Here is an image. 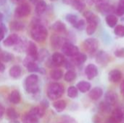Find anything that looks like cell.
<instances>
[{
  "label": "cell",
  "mask_w": 124,
  "mask_h": 123,
  "mask_svg": "<svg viewBox=\"0 0 124 123\" xmlns=\"http://www.w3.org/2000/svg\"><path fill=\"white\" fill-rule=\"evenodd\" d=\"M63 119H64V121L65 122V123H76V120L73 118H72L69 116H65L63 117Z\"/></svg>",
  "instance_id": "obj_44"
},
{
  "label": "cell",
  "mask_w": 124,
  "mask_h": 123,
  "mask_svg": "<svg viewBox=\"0 0 124 123\" xmlns=\"http://www.w3.org/2000/svg\"><path fill=\"white\" fill-rule=\"evenodd\" d=\"M65 19L67 20L68 22H69L70 24H71L73 26L76 23V22L78 21V18L77 17V15L74 14H68L65 16Z\"/></svg>",
  "instance_id": "obj_39"
},
{
  "label": "cell",
  "mask_w": 124,
  "mask_h": 123,
  "mask_svg": "<svg viewBox=\"0 0 124 123\" xmlns=\"http://www.w3.org/2000/svg\"><path fill=\"white\" fill-rule=\"evenodd\" d=\"M123 1H124V0H123Z\"/></svg>",
  "instance_id": "obj_59"
},
{
  "label": "cell",
  "mask_w": 124,
  "mask_h": 123,
  "mask_svg": "<svg viewBox=\"0 0 124 123\" xmlns=\"http://www.w3.org/2000/svg\"><path fill=\"white\" fill-rule=\"evenodd\" d=\"M10 123H20L17 120H12V122Z\"/></svg>",
  "instance_id": "obj_56"
},
{
  "label": "cell",
  "mask_w": 124,
  "mask_h": 123,
  "mask_svg": "<svg viewBox=\"0 0 124 123\" xmlns=\"http://www.w3.org/2000/svg\"><path fill=\"white\" fill-rule=\"evenodd\" d=\"M118 17L114 14H109L106 15L105 22L110 28H115L118 24Z\"/></svg>",
  "instance_id": "obj_22"
},
{
  "label": "cell",
  "mask_w": 124,
  "mask_h": 123,
  "mask_svg": "<svg viewBox=\"0 0 124 123\" xmlns=\"http://www.w3.org/2000/svg\"><path fill=\"white\" fill-rule=\"evenodd\" d=\"M6 32H7V29H6L5 26L1 22V24H0V41H1L4 39V34Z\"/></svg>",
  "instance_id": "obj_41"
},
{
  "label": "cell",
  "mask_w": 124,
  "mask_h": 123,
  "mask_svg": "<svg viewBox=\"0 0 124 123\" xmlns=\"http://www.w3.org/2000/svg\"><path fill=\"white\" fill-rule=\"evenodd\" d=\"M26 51L28 56L31 57L33 59H38V49L36 43L33 41H29L27 46H26Z\"/></svg>",
  "instance_id": "obj_11"
},
{
  "label": "cell",
  "mask_w": 124,
  "mask_h": 123,
  "mask_svg": "<svg viewBox=\"0 0 124 123\" xmlns=\"http://www.w3.org/2000/svg\"><path fill=\"white\" fill-rule=\"evenodd\" d=\"M0 59H1L3 62H10L13 59V55L12 54H10L9 52L7 51H3L1 54V58Z\"/></svg>",
  "instance_id": "obj_38"
},
{
  "label": "cell",
  "mask_w": 124,
  "mask_h": 123,
  "mask_svg": "<svg viewBox=\"0 0 124 123\" xmlns=\"http://www.w3.org/2000/svg\"><path fill=\"white\" fill-rule=\"evenodd\" d=\"M67 104L64 100H57L53 103V107L57 112H63L66 108Z\"/></svg>",
  "instance_id": "obj_29"
},
{
  "label": "cell",
  "mask_w": 124,
  "mask_h": 123,
  "mask_svg": "<svg viewBox=\"0 0 124 123\" xmlns=\"http://www.w3.org/2000/svg\"><path fill=\"white\" fill-rule=\"evenodd\" d=\"M39 117L37 114L36 107L32 108L28 112L25 114L23 117V123H38Z\"/></svg>",
  "instance_id": "obj_7"
},
{
  "label": "cell",
  "mask_w": 124,
  "mask_h": 123,
  "mask_svg": "<svg viewBox=\"0 0 124 123\" xmlns=\"http://www.w3.org/2000/svg\"><path fill=\"white\" fill-rule=\"evenodd\" d=\"M96 8L98 12H100L101 14H105V15H108L109 14H113V12H114L115 9H116L114 6L111 5L109 3H107L105 1L97 4Z\"/></svg>",
  "instance_id": "obj_8"
},
{
  "label": "cell",
  "mask_w": 124,
  "mask_h": 123,
  "mask_svg": "<svg viewBox=\"0 0 124 123\" xmlns=\"http://www.w3.org/2000/svg\"><path fill=\"white\" fill-rule=\"evenodd\" d=\"M5 112H6V109H5L4 107L1 104H0V119L2 118V117L4 116Z\"/></svg>",
  "instance_id": "obj_46"
},
{
  "label": "cell",
  "mask_w": 124,
  "mask_h": 123,
  "mask_svg": "<svg viewBox=\"0 0 124 123\" xmlns=\"http://www.w3.org/2000/svg\"><path fill=\"white\" fill-rule=\"evenodd\" d=\"M64 86L58 83H52L47 88V96L51 100L60 99L64 94Z\"/></svg>",
  "instance_id": "obj_3"
},
{
  "label": "cell",
  "mask_w": 124,
  "mask_h": 123,
  "mask_svg": "<svg viewBox=\"0 0 124 123\" xmlns=\"http://www.w3.org/2000/svg\"><path fill=\"white\" fill-rule=\"evenodd\" d=\"M18 40H19L18 36L15 33H12V34H10L9 36H7L6 39L4 40L3 44L4 46L10 47V46L15 45L17 43Z\"/></svg>",
  "instance_id": "obj_15"
},
{
  "label": "cell",
  "mask_w": 124,
  "mask_h": 123,
  "mask_svg": "<svg viewBox=\"0 0 124 123\" xmlns=\"http://www.w3.org/2000/svg\"><path fill=\"white\" fill-rule=\"evenodd\" d=\"M122 76H123V75H122L121 71L118 69L112 70L108 74L109 80L111 83H119L122 79Z\"/></svg>",
  "instance_id": "obj_12"
},
{
  "label": "cell",
  "mask_w": 124,
  "mask_h": 123,
  "mask_svg": "<svg viewBox=\"0 0 124 123\" xmlns=\"http://www.w3.org/2000/svg\"><path fill=\"white\" fill-rule=\"evenodd\" d=\"M105 1V0H86V2H87L89 4H99Z\"/></svg>",
  "instance_id": "obj_45"
},
{
  "label": "cell",
  "mask_w": 124,
  "mask_h": 123,
  "mask_svg": "<svg viewBox=\"0 0 124 123\" xmlns=\"http://www.w3.org/2000/svg\"></svg>",
  "instance_id": "obj_60"
},
{
  "label": "cell",
  "mask_w": 124,
  "mask_h": 123,
  "mask_svg": "<svg viewBox=\"0 0 124 123\" xmlns=\"http://www.w3.org/2000/svg\"><path fill=\"white\" fill-rule=\"evenodd\" d=\"M50 77L54 80H59L63 77V72L60 69H53L50 71Z\"/></svg>",
  "instance_id": "obj_30"
},
{
  "label": "cell",
  "mask_w": 124,
  "mask_h": 123,
  "mask_svg": "<svg viewBox=\"0 0 124 123\" xmlns=\"http://www.w3.org/2000/svg\"><path fill=\"white\" fill-rule=\"evenodd\" d=\"M3 18H4V14H3L1 12H0V23L2 22V20H3Z\"/></svg>",
  "instance_id": "obj_54"
},
{
  "label": "cell",
  "mask_w": 124,
  "mask_h": 123,
  "mask_svg": "<svg viewBox=\"0 0 124 123\" xmlns=\"http://www.w3.org/2000/svg\"><path fill=\"white\" fill-rule=\"evenodd\" d=\"M95 60L96 62L98 65H105L107 63H108V60H109V56L108 54L105 51H100L99 52H97L96 54V57H95Z\"/></svg>",
  "instance_id": "obj_13"
},
{
  "label": "cell",
  "mask_w": 124,
  "mask_h": 123,
  "mask_svg": "<svg viewBox=\"0 0 124 123\" xmlns=\"http://www.w3.org/2000/svg\"><path fill=\"white\" fill-rule=\"evenodd\" d=\"M111 117H112L117 123H121V122L124 120V112H123V111H122L121 109L116 108V109H115L113 110Z\"/></svg>",
  "instance_id": "obj_25"
},
{
  "label": "cell",
  "mask_w": 124,
  "mask_h": 123,
  "mask_svg": "<svg viewBox=\"0 0 124 123\" xmlns=\"http://www.w3.org/2000/svg\"><path fill=\"white\" fill-rule=\"evenodd\" d=\"M106 123H118L112 117H109L108 119V120H107V122Z\"/></svg>",
  "instance_id": "obj_49"
},
{
  "label": "cell",
  "mask_w": 124,
  "mask_h": 123,
  "mask_svg": "<svg viewBox=\"0 0 124 123\" xmlns=\"http://www.w3.org/2000/svg\"><path fill=\"white\" fill-rule=\"evenodd\" d=\"M41 105L43 106L44 108L47 109V108L49 107V102H48L46 100H43V101L41 102Z\"/></svg>",
  "instance_id": "obj_47"
},
{
  "label": "cell",
  "mask_w": 124,
  "mask_h": 123,
  "mask_svg": "<svg viewBox=\"0 0 124 123\" xmlns=\"http://www.w3.org/2000/svg\"><path fill=\"white\" fill-rule=\"evenodd\" d=\"M31 38L36 42L42 43L46 41L48 36V30L43 25L36 22L31 30Z\"/></svg>",
  "instance_id": "obj_1"
},
{
  "label": "cell",
  "mask_w": 124,
  "mask_h": 123,
  "mask_svg": "<svg viewBox=\"0 0 124 123\" xmlns=\"http://www.w3.org/2000/svg\"><path fill=\"white\" fill-rule=\"evenodd\" d=\"M31 7L28 3H21L20 4L15 11V15L16 17L23 18L28 16L31 14Z\"/></svg>",
  "instance_id": "obj_5"
},
{
  "label": "cell",
  "mask_w": 124,
  "mask_h": 123,
  "mask_svg": "<svg viewBox=\"0 0 124 123\" xmlns=\"http://www.w3.org/2000/svg\"><path fill=\"white\" fill-rule=\"evenodd\" d=\"M9 99L12 104H19L21 101V95H20V93L19 92V91L13 90L9 94Z\"/></svg>",
  "instance_id": "obj_21"
},
{
  "label": "cell",
  "mask_w": 124,
  "mask_h": 123,
  "mask_svg": "<svg viewBox=\"0 0 124 123\" xmlns=\"http://www.w3.org/2000/svg\"><path fill=\"white\" fill-rule=\"evenodd\" d=\"M68 96L70 99H75L78 96V90L75 86H70L67 91Z\"/></svg>",
  "instance_id": "obj_35"
},
{
  "label": "cell",
  "mask_w": 124,
  "mask_h": 123,
  "mask_svg": "<svg viewBox=\"0 0 124 123\" xmlns=\"http://www.w3.org/2000/svg\"><path fill=\"white\" fill-rule=\"evenodd\" d=\"M22 74V69L19 65H14L10 67L9 70V75L11 78L17 79L21 76Z\"/></svg>",
  "instance_id": "obj_19"
},
{
  "label": "cell",
  "mask_w": 124,
  "mask_h": 123,
  "mask_svg": "<svg viewBox=\"0 0 124 123\" xmlns=\"http://www.w3.org/2000/svg\"><path fill=\"white\" fill-rule=\"evenodd\" d=\"M84 48L89 54H94L97 52L99 47V41L94 38H88L84 41Z\"/></svg>",
  "instance_id": "obj_4"
},
{
  "label": "cell",
  "mask_w": 124,
  "mask_h": 123,
  "mask_svg": "<svg viewBox=\"0 0 124 123\" xmlns=\"http://www.w3.org/2000/svg\"><path fill=\"white\" fill-rule=\"evenodd\" d=\"M24 86L25 91L28 94H36L39 91V77L35 74L28 75L24 82Z\"/></svg>",
  "instance_id": "obj_2"
},
{
  "label": "cell",
  "mask_w": 124,
  "mask_h": 123,
  "mask_svg": "<svg viewBox=\"0 0 124 123\" xmlns=\"http://www.w3.org/2000/svg\"><path fill=\"white\" fill-rule=\"evenodd\" d=\"M99 22H100V21H92V22H90L87 23L86 31V33L89 36H92L95 33L96 30L97 28Z\"/></svg>",
  "instance_id": "obj_26"
},
{
  "label": "cell",
  "mask_w": 124,
  "mask_h": 123,
  "mask_svg": "<svg viewBox=\"0 0 124 123\" xmlns=\"http://www.w3.org/2000/svg\"><path fill=\"white\" fill-rule=\"evenodd\" d=\"M87 59V56L86 54L78 52L77 54L72 57L71 61L75 65H83Z\"/></svg>",
  "instance_id": "obj_16"
},
{
  "label": "cell",
  "mask_w": 124,
  "mask_h": 123,
  "mask_svg": "<svg viewBox=\"0 0 124 123\" xmlns=\"http://www.w3.org/2000/svg\"><path fill=\"white\" fill-rule=\"evenodd\" d=\"M67 41H65V39L58 35H52L51 37V45L54 49H59L60 47H62L64 43Z\"/></svg>",
  "instance_id": "obj_14"
},
{
  "label": "cell",
  "mask_w": 124,
  "mask_h": 123,
  "mask_svg": "<svg viewBox=\"0 0 124 123\" xmlns=\"http://www.w3.org/2000/svg\"><path fill=\"white\" fill-rule=\"evenodd\" d=\"M65 62V58L64 57V54L59 53V52H55L52 54L51 59L49 60V63L51 65H53V66H61Z\"/></svg>",
  "instance_id": "obj_9"
},
{
  "label": "cell",
  "mask_w": 124,
  "mask_h": 123,
  "mask_svg": "<svg viewBox=\"0 0 124 123\" xmlns=\"http://www.w3.org/2000/svg\"><path fill=\"white\" fill-rule=\"evenodd\" d=\"M25 0H10L11 2H12L13 4H20L21 3H23Z\"/></svg>",
  "instance_id": "obj_48"
},
{
  "label": "cell",
  "mask_w": 124,
  "mask_h": 123,
  "mask_svg": "<svg viewBox=\"0 0 124 123\" xmlns=\"http://www.w3.org/2000/svg\"><path fill=\"white\" fill-rule=\"evenodd\" d=\"M91 83L89 82L85 81V80H81L80 82H78L76 85V88L77 89L81 92V93H86L89 91H90L91 89Z\"/></svg>",
  "instance_id": "obj_20"
},
{
  "label": "cell",
  "mask_w": 124,
  "mask_h": 123,
  "mask_svg": "<svg viewBox=\"0 0 124 123\" xmlns=\"http://www.w3.org/2000/svg\"><path fill=\"white\" fill-rule=\"evenodd\" d=\"M86 0H73L72 1V6L73 8L80 12L84 11L86 7Z\"/></svg>",
  "instance_id": "obj_24"
},
{
  "label": "cell",
  "mask_w": 124,
  "mask_h": 123,
  "mask_svg": "<svg viewBox=\"0 0 124 123\" xmlns=\"http://www.w3.org/2000/svg\"><path fill=\"white\" fill-rule=\"evenodd\" d=\"M111 107L112 106L110 105L109 104H108L107 102L103 101V102H101L100 104L99 109L101 112L105 113V114H108V113H110L111 112Z\"/></svg>",
  "instance_id": "obj_34"
},
{
  "label": "cell",
  "mask_w": 124,
  "mask_h": 123,
  "mask_svg": "<svg viewBox=\"0 0 124 123\" xmlns=\"http://www.w3.org/2000/svg\"><path fill=\"white\" fill-rule=\"evenodd\" d=\"M65 65V68L68 70H74V67H75V65L73 63L72 61H66L64 63Z\"/></svg>",
  "instance_id": "obj_43"
},
{
  "label": "cell",
  "mask_w": 124,
  "mask_h": 123,
  "mask_svg": "<svg viewBox=\"0 0 124 123\" xmlns=\"http://www.w3.org/2000/svg\"><path fill=\"white\" fill-rule=\"evenodd\" d=\"M98 68L94 64H89L85 68V74L89 80H93L98 75Z\"/></svg>",
  "instance_id": "obj_10"
},
{
  "label": "cell",
  "mask_w": 124,
  "mask_h": 123,
  "mask_svg": "<svg viewBox=\"0 0 124 123\" xmlns=\"http://www.w3.org/2000/svg\"><path fill=\"white\" fill-rule=\"evenodd\" d=\"M39 1V0H30V1H31V3H33V4H36Z\"/></svg>",
  "instance_id": "obj_55"
},
{
  "label": "cell",
  "mask_w": 124,
  "mask_h": 123,
  "mask_svg": "<svg viewBox=\"0 0 124 123\" xmlns=\"http://www.w3.org/2000/svg\"><path fill=\"white\" fill-rule=\"evenodd\" d=\"M5 70V66L0 62V72H4Z\"/></svg>",
  "instance_id": "obj_50"
},
{
  "label": "cell",
  "mask_w": 124,
  "mask_h": 123,
  "mask_svg": "<svg viewBox=\"0 0 124 123\" xmlns=\"http://www.w3.org/2000/svg\"><path fill=\"white\" fill-rule=\"evenodd\" d=\"M50 1H57V0H50Z\"/></svg>",
  "instance_id": "obj_58"
},
{
  "label": "cell",
  "mask_w": 124,
  "mask_h": 123,
  "mask_svg": "<svg viewBox=\"0 0 124 123\" xmlns=\"http://www.w3.org/2000/svg\"><path fill=\"white\" fill-rule=\"evenodd\" d=\"M73 27L75 28H76L77 30H83L86 27V21L84 20H83V19L78 20V21L73 25Z\"/></svg>",
  "instance_id": "obj_40"
},
{
  "label": "cell",
  "mask_w": 124,
  "mask_h": 123,
  "mask_svg": "<svg viewBox=\"0 0 124 123\" xmlns=\"http://www.w3.org/2000/svg\"><path fill=\"white\" fill-rule=\"evenodd\" d=\"M114 54L116 55V57L119 58L124 57V48H120L116 49L114 52Z\"/></svg>",
  "instance_id": "obj_42"
},
{
  "label": "cell",
  "mask_w": 124,
  "mask_h": 123,
  "mask_svg": "<svg viewBox=\"0 0 124 123\" xmlns=\"http://www.w3.org/2000/svg\"><path fill=\"white\" fill-rule=\"evenodd\" d=\"M62 52L68 57H73L79 52V49L78 46L70 42H65L62 46Z\"/></svg>",
  "instance_id": "obj_6"
},
{
  "label": "cell",
  "mask_w": 124,
  "mask_h": 123,
  "mask_svg": "<svg viewBox=\"0 0 124 123\" xmlns=\"http://www.w3.org/2000/svg\"><path fill=\"white\" fill-rule=\"evenodd\" d=\"M52 28V30H54V31L57 33H65L66 31L65 25L60 20H57L54 23H53Z\"/></svg>",
  "instance_id": "obj_27"
},
{
  "label": "cell",
  "mask_w": 124,
  "mask_h": 123,
  "mask_svg": "<svg viewBox=\"0 0 124 123\" xmlns=\"http://www.w3.org/2000/svg\"><path fill=\"white\" fill-rule=\"evenodd\" d=\"M105 102H107L110 105L113 106L118 101V95L116 93H115L112 91H110L105 94Z\"/></svg>",
  "instance_id": "obj_18"
},
{
  "label": "cell",
  "mask_w": 124,
  "mask_h": 123,
  "mask_svg": "<svg viewBox=\"0 0 124 123\" xmlns=\"http://www.w3.org/2000/svg\"><path fill=\"white\" fill-rule=\"evenodd\" d=\"M6 115H7V117L9 119H10L11 120H17L19 117L18 112L14 108H12V107H9L6 110Z\"/></svg>",
  "instance_id": "obj_32"
},
{
  "label": "cell",
  "mask_w": 124,
  "mask_h": 123,
  "mask_svg": "<svg viewBox=\"0 0 124 123\" xmlns=\"http://www.w3.org/2000/svg\"><path fill=\"white\" fill-rule=\"evenodd\" d=\"M46 7H47L46 3L43 0H39L36 4V8H35L36 13L38 15H41V14H44L46 9Z\"/></svg>",
  "instance_id": "obj_23"
},
{
  "label": "cell",
  "mask_w": 124,
  "mask_h": 123,
  "mask_svg": "<svg viewBox=\"0 0 124 123\" xmlns=\"http://www.w3.org/2000/svg\"><path fill=\"white\" fill-rule=\"evenodd\" d=\"M115 12L118 16H123L124 14V1L123 0H120L117 7L115 9Z\"/></svg>",
  "instance_id": "obj_37"
},
{
  "label": "cell",
  "mask_w": 124,
  "mask_h": 123,
  "mask_svg": "<svg viewBox=\"0 0 124 123\" xmlns=\"http://www.w3.org/2000/svg\"><path fill=\"white\" fill-rule=\"evenodd\" d=\"M1 49H0V58H1Z\"/></svg>",
  "instance_id": "obj_57"
},
{
  "label": "cell",
  "mask_w": 124,
  "mask_h": 123,
  "mask_svg": "<svg viewBox=\"0 0 124 123\" xmlns=\"http://www.w3.org/2000/svg\"><path fill=\"white\" fill-rule=\"evenodd\" d=\"M24 24L19 20H13L9 23V28L13 31H20L24 28Z\"/></svg>",
  "instance_id": "obj_28"
},
{
  "label": "cell",
  "mask_w": 124,
  "mask_h": 123,
  "mask_svg": "<svg viewBox=\"0 0 124 123\" xmlns=\"http://www.w3.org/2000/svg\"><path fill=\"white\" fill-rule=\"evenodd\" d=\"M84 16L86 18V22H90L92 21H100L98 16H97L92 11H86L84 12Z\"/></svg>",
  "instance_id": "obj_31"
},
{
  "label": "cell",
  "mask_w": 124,
  "mask_h": 123,
  "mask_svg": "<svg viewBox=\"0 0 124 123\" xmlns=\"http://www.w3.org/2000/svg\"><path fill=\"white\" fill-rule=\"evenodd\" d=\"M7 3V0H0V6H4Z\"/></svg>",
  "instance_id": "obj_53"
},
{
  "label": "cell",
  "mask_w": 124,
  "mask_h": 123,
  "mask_svg": "<svg viewBox=\"0 0 124 123\" xmlns=\"http://www.w3.org/2000/svg\"><path fill=\"white\" fill-rule=\"evenodd\" d=\"M72 1H73V0H62V2L68 5L72 4Z\"/></svg>",
  "instance_id": "obj_52"
},
{
  "label": "cell",
  "mask_w": 124,
  "mask_h": 123,
  "mask_svg": "<svg viewBox=\"0 0 124 123\" xmlns=\"http://www.w3.org/2000/svg\"><path fill=\"white\" fill-rule=\"evenodd\" d=\"M114 33L116 36L120 38L124 37V25H117L114 28Z\"/></svg>",
  "instance_id": "obj_36"
},
{
  "label": "cell",
  "mask_w": 124,
  "mask_h": 123,
  "mask_svg": "<svg viewBox=\"0 0 124 123\" xmlns=\"http://www.w3.org/2000/svg\"><path fill=\"white\" fill-rule=\"evenodd\" d=\"M76 73L74 71V70H68L66 73L64 75V80L68 83H70L76 79Z\"/></svg>",
  "instance_id": "obj_33"
},
{
  "label": "cell",
  "mask_w": 124,
  "mask_h": 123,
  "mask_svg": "<svg viewBox=\"0 0 124 123\" xmlns=\"http://www.w3.org/2000/svg\"><path fill=\"white\" fill-rule=\"evenodd\" d=\"M120 88H121V94L124 96V80L121 83Z\"/></svg>",
  "instance_id": "obj_51"
},
{
  "label": "cell",
  "mask_w": 124,
  "mask_h": 123,
  "mask_svg": "<svg viewBox=\"0 0 124 123\" xmlns=\"http://www.w3.org/2000/svg\"><path fill=\"white\" fill-rule=\"evenodd\" d=\"M102 94H103L102 89L100 87H95V88H92V90H90L89 96L91 99H92L94 101H97L102 97Z\"/></svg>",
  "instance_id": "obj_17"
}]
</instances>
